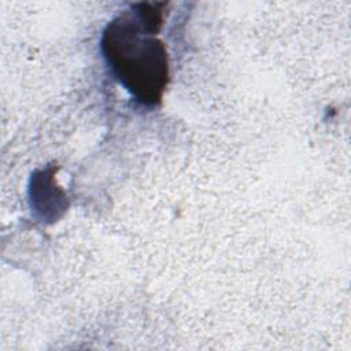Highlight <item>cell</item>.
I'll use <instances>...</instances> for the list:
<instances>
[{
    "label": "cell",
    "mask_w": 351,
    "mask_h": 351,
    "mask_svg": "<svg viewBox=\"0 0 351 351\" xmlns=\"http://www.w3.org/2000/svg\"><path fill=\"white\" fill-rule=\"evenodd\" d=\"M163 3H138L115 16L101 36V51L118 81L141 103H160L169 84V56L156 37Z\"/></svg>",
    "instance_id": "cell-1"
}]
</instances>
